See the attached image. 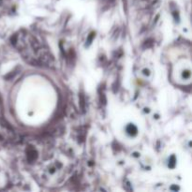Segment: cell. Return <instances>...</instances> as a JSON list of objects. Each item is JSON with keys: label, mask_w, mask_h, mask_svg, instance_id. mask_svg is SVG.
<instances>
[{"label": "cell", "mask_w": 192, "mask_h": 192, "mask_svg": "<svg viewBox=\"0 0 192 192\" xmlns=\"http://www.w3.org/2000/svg\"><path fill=\"white\" fill-rule=\"evenodd\" d=\"M127 131L129 132V135H132V136H135L136 134H137V128L133 125V124H130V125H129L128 126V128H127Z\"/></svg>", "instance_id": "obj_1"}, {"label": "cell", "mask_w": 192, "mask_h": 192, "mask_svg": "<svg viewBox=\"0 0 192 192\" xmlns=\"http://www.w3.org/2000/svg\"><path fill=\"white\" fill-rule=\"evenodd\" d=\"M95 33L94 32H92L91 34H90V36L88 37V38H87V40H86V45H89V44H91V42H92V40H93V38L95 37Z\"/></svg>", "instance_id": "obj_3"}, {"label": "cell", "mask_w": 192, "mask_h": 192, "mask_svg": "<svg viewBox=\"0 0 192 192\" xmlns=\"http://www.w3.org/2000/svg\"><path fill=\"white\" fill-rule=\"evenodd\" d=\"M79 99H80V106H81L82 112L84 113V111H85V103H84V97H83V95L80 94Z\"/></svg>", "instance_id": "obj_2"}, {"label": "cell", "mask_w": 192, "mask_h": 192, "mask_svg": "<svg viewBox=\"0 0 192 192\" xmlns=\"http://www.w3.org/2000/svg\"><path fill=\"white\" fill-rule=\"evenodd\" d=\"M174 161H175V158H174V157H172V161H171V163L173 164V165H172V168L174 167V163H175Z\"/></svg>", "instance_id": "obj_4"}]
</instances>
